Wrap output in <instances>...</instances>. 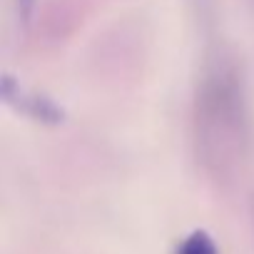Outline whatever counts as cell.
<instances>
[{"instance_id": "6da1fadb", "label": "cell", "mask_w": 254, "mask_h": 254, "mask_svg": "<svg viewBox=\"0 0 254 254\" xmlns=\"http://www.w3.org/2000/svg\"><path fill=\"white\" fill-rule=\"evenodd\" d=\"M242 85L229 67H217L197 97V142L207 162L217 170L229 167L242 155L244 142Z\"/></svg>"}, {"instance_id": "3957f363", "label": "cell", "mask_w": 254, "mask_h": 254, "mask_svg": "<svg viewBox=\"0 0 254 254\" xmlns=\"http://www.w3.org/2000/svg\"><path fill=\"white\" fill-rule=\"evenodd\" d=\"M33 3H35V0H18V10L28 18V15H30V10H33Z\"/></svg>"}, {"instance_id": "7a4b0ae2", "label": "cell", "mask_w": 254, "mask_h": 254, "mask_svg": "<svg viewBox=\"0 0 254 254\" xmlns=\"http://www.w3.org/2000/svg\"><path fill=\"white\" fill-rule=\"evenodd\" d=\"M177 254H217V247H214V242L207 234L197 232V234H192V237H187L182 242Z\"/></svg>"}]
</instances>
